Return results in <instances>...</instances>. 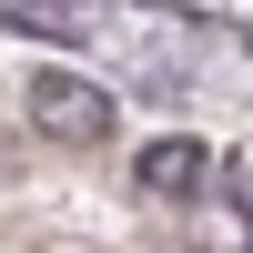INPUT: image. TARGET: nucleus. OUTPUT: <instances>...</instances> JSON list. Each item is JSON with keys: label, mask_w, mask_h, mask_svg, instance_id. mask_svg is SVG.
Masks as SVG:
<instances>
[{"label": "nucleus", "mask_w": 253, "mask_h": 253, "mask_svg": "<svg viewBox=\"0 0 253 253\" xmlns=\"http://www.w3.org/2000/svg\"><path fill=\"white\" fill-rule=\"evenodd\" d=\"M31 122H41L51 142H81V152H91V142H112V91L41 71V81H31Z\"/></svg>", "instance_id": "f257e3e1"}, {"label": "nucleus", "mask_w": 253, "mask_h": 253, "mask_svg": "<svg viewBox=\"0 0 253 253\" xmlns=\"http://www.w3.org/2000/svg\"><path fill=\"white\" fill-rule=\"evenodd\" d=\"M203 142H152V152H142V182H152V193H172V203H193L203 193Z\"/></svg>", "instance_id": "f03ea898"}]
</instances>
